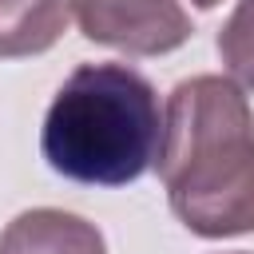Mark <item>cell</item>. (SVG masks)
Segmentation results:
<instances>
[{"label": "cell", "mask_w": 254, "mask_h": 254, "mask_svg": "<svg viewBox=\"0 0 254 254\" xmlns=\"http://www.w3.org/2000/svg\"><path fill=\"white\" fill-rule=\"evenodd\" d=\"M159 147V91L127 64H79L56 91L40 131L48 167L83 187H127L143 179Z\"/></svg>", "instance_id": "cell-2"}, {"label": "cell", "mask_w": 254, "mask_h": 254, "mask_svg": "<svg viewBox=\"0 0 254 254\" xmlns=\"http://www.w3.org/2000/svg\"><path fill=\"white\" fill-rule=\"evenodd\" d=\"M71 12L83 40L127 56H167L194 32L179 0H71Z\"/></svg>", "instance_id": "cell-3"}, {"label": "cell", "mask_w": 254, "mask_h": 254, "mask_svg": "<svg viewBox=\"0 0 254 254\" xmlns=\"http://www.w3.org/2000/svg\"><path fill=\"white\" fill-rule=\"evenodd\" d=\"M67 20L71 0H0V60H24L56 48Z\"/></svg>", "instance_id": "cell-5"}, {"label": "cell", "mask_w": 254, "mask_h": 254, "mask_svg": "<svg viewBox=\"0 0 254 254\" xmlns=\"http://www.w3.org/2000/svg\"><path fill=\"white\" fill-rule=\"evenodd\" d=\"M234 254H246V250H234Z\"/></svg>", "instance_id": "cell-8"}, {"label": "cell", "mask_w": 254, "mask_h": 254, "mask_svg": "<svg viewBox=\"0 0 254 254\" xmlns=\"http://www.w3.org/2000/svg\"><path fill=\"white\" fill-rule=\"evenodd\" d=\"M218 56L242 91H254V0H238L218 32Z\"/></svg>", "instance_id": "cell-6"}, {"label": "cell", "mask_w": 254, "mask_h": 254, "mask_svg": "<svg viewBox=\"0 0 254 254\" xmlns=\"http://www.w3.org/2000/svg\"><path fill=\"white\" fill-rule=\"evenodd\" d=\"M190 4H194V8H202V12H210V8H218L222 0H190Z\"/></svg>", "instance_id": "cell-7"}, {"label": "cell", "mask_w": 254, "mask_h": 254, "mask_svg": "<svg viewBox=\"0 0 254 254\" xmlns=\"http://www.w3.org/2000/svg\"><path fill=\"white\" fill-rule=\"evenodd\" d=\"M155 171L190 234H254V111L246 91L226 75L183 79L163 107Z\"/></svg>", "instance_id": "cell-1"}, {"label": "cell", "mask_w": 254, "mask_h": 254, "mask_svg": "<svg viewBox=\"0 0 254 254\" xmlns=\"http://www.w3.org/2000/svg\"><path fill=\"white\" fill-rule=\"evenodd\" d=\"M0 254H107V242L95 222L71 210L36 206L0 230Z\"/></svg>", "instance_id": "cell-4"}]
</instances>
